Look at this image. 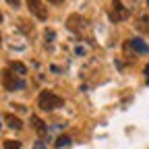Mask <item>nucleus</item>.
I'll return each instance as SVG.
<instances>
[{
    "label": "nucleus",
    "instance_id": "1",
    "mask_svg": "<svg viewBox=\"0 0 149 149\" xmlns=\"http://www.w3.org/2000/svg\"><path fill=\"white\" fill-rule=\"evenodd\" d=\"M37 106H40V110H44V112H52V110H56V108H62L64 106V100L60 97V95H56L54 91H42L40 95H37Z\"/></svg>",
    "mask_w": 149,
    "mask_h": 149
},
{
    "label": "nucleus",
    "instance_id": "2",
    "mask_svg": "<svg viewBox=\"0 0 149 149\" xmlns=\"http://www.w3.org/2000/svg\"><path fill=\"white\" fill-rule=\"evenodd\" d=\"M0 79H2V85H4L6 91H17V89H23L25 87L23 77H21V74H17V72H13L8 66L0 72Z\"/></svg>",
    "mask_w": 149,
    "mask_h": 149
},
{
    "label": "nucleus",
    "instance_id": "3",
    "mask_svg": "<svg viewBox=\"0 0 149 149\" xmlns=\"http://www.w3.org/2000/svg\"><path fill=\"white\" fill-rule=\"evenodd\" d=\"M108 17H110L112 23H120L124 19H128V8L120 2V0H112V8H110Z\"/></svg>",
    "mask_w": 149,
    "mask_h": 149
},
{
    "label": "nucleus",
    "instance_id": "4",
    "mask_svg": "<svg viewBox=\"0 0 149 149\" xmlns=\"http://www.w3.org/2000/svg\"><path fill=\"white\" fill-rule=\"evenodd\" d=\"M85 27H87V21L81 17V15H70L68 19H66V29L68 31H72V33H77V35H81L83 31H85Z\"/></svg>",
    "mask_w": 149,
    "mask_h": 149
},
{
    "label": "nucleus",
    "instance_id": "5",
    "mask_svg": "<svg viewBox=\"0 0 149 149\" xmlns=\"http://www.w3.org/2000/svg\"><path fill=\"white\" fill-rule=\"evenodd\" d=\"M27 8L35 19H40V21H46L48 19V10H46V4L42 0H27Z\"/></svg>",
    "mask_w": 149,
    "mask_h": 149
},
{
    "label": "nucleus",
    "instance_id": "6",
    "mask_svg": "<svg viewBox=\"0 0 149 149\" xmlns=\"http://www.w3.org/2000/svg\"><path fill=\"white\" fill-rule=\"evenodd\" d=\"M128 46L133 48L135 52H139V54H147V52H149V46H147L143 40H139V37H133V40H128Z\"/></svg>",
    "mask_w": 149,
    "mask_h": 149
},
{
    "label": "nucleus",
    "instance_id": "7",
    "mask_svg": "<svg viewBox=\"0 0 149 149\" xmlns=\"http://www.w3.org/2000/svg\"><path fill=\"white\" fill-rule=\"evenodd\" d=\"M4 122H6L10 128H15V130H21V128H23L21 118H19V116H15V114H10V112H8V114H4Z\"/></svg>",
    "mask_w": 149,
    "mask_h": 149
},
{
    "label": "nucleus",
    "instance_id": "8",
    "mask_svg": "<svg viewBox=\"0 0 149 149\" xmlns=\"http://www.w3.org/2000/svg\"><path fill=\"white\" fill-rule=\"evenodd\" d=\"M31 122H33V128H35L40 135H46V133H48V126H46V122H44L40 116H31Z\"/></svg>",
    "mask_w": 149,
    "mask_h": 149
},
{
    "label": "nucleus",
    "instance_id": "9",
    "mask_svg": "<svg viewBox=\"0 0 149 149\" xmlns=\"http://www.w3.org/2000/svg\"><path fill=\"white\" fill-rule=\"evenodd\" d=\"M8 68L13 70V72H17V74H27V66L23 64V62H17V60H13V62H8Z\"/></svg>",
    "mask_w": 149,
    "mask_h": 149
},
{
    "label": "nucleus",
    "instance_id": "10",
    "mask_svg": "<svg viewBox=\"0 0 149 149\" xmlns=\"http://www.w3.org/2000/svg\"><path fill=\"white\" fill-rule=\"evenodd\" d=\"M137 29L149 35V15H143V17L137 19Z\"/></svg>",
    "mask_w": 149,
    "mask_h": 149
},
{
    "label": "nucleus",
    "instance_id": "11",
    "mask_svg": "<svg viewBox=\"0 0 149 149\" xmlns=\"http://www.w3.org/2000/svg\"><path fill=\"white\" fill-rule=\"evenodd\" d=\"M19 29H21L23 33H27V35H31V37H33V33H35L33 25H31L29 21H25V19H19Z\"/></svg>",
    "mask_w": 149,
    "mask_h": 149
},
{
    "label": "nucleus",
    "instance_id": "12",
    "mask_svg": "<svg viewBox=\"0 0 149 149\" xmlns=\"http://www.w3.org/2000/svg\"><path fill=\"white\" fill-rule=\"evenodd\" d=\"M4 149H21V143L15 139H6L4 141Z\"/></svg>",
    "mask_w": 149,
    "mask_h": 149
},
{
    "label": "nucleus",
    "instance_id": "13",
    "mask_svg": "<svg viewBox=\"0 0 149 149\" xmlns=\"http://www.w3.org/2000/svg\"><path fill=\"white\" fill-rule=\"evenodd\" d=\"M70 145V137H58L56 139V147H66Z\"/></svg>",
    "mask_w": 149,
    "mask_h": 149
},
{
    "label": "nucleus",
    "instance_id": "14",
    "mask_svg": "<svg viewBox=\"0 0 149 149\" xmlns=\"http://www.w3.org/2000/svg\"><path fill=\"white\" fill-rule=\"evenodd\" d=\"M6 2H8L13 8H19V6H21V0H6Z\"/></svg>",
    "mask_w": 149,
    "mask_h": 149
},
{
    "label": "nucleus",
    "instance_id": "15",
    "mask_svg": "<svg viewBox=\"0 0 149 149\" xmlns=\"http://www.w3.org/2000/svg\"><path fill=\"white\" fill-rule=\"evenodd\" d=\"M145 77H147V85H149V64L145 66Z\"/></svg>",
    "mask_w": 149,
    "mask_h": 149
},
{
    "label": "nucleus",
    "instance_id": "16",
    "mask_svg": "<svg viewBox=\"0 0 149 149\" xmlns=\"http://www.w3.org/2000/svg\"><path fill=\"white\" fill-rule=\"evenodd\" d=\"M48 2H52V4H62L64 0H48Z\"/></svg>",
    "mask_w": 149,
    "mask_h": 149
},
{
    "label": "nucleus",
    "instance_id": "17",
    "mask_svg": "<svg viewBox=\"0 0 149 149\" xmlns=\"http://www.w3.org/2000/svg\"><path fill=\"white\" fill-rule=\"evenodd\" d=\"M0 46H2V33H0Z\"/></svg>",
    "mask_w": 149,
    "mask_h": 149
},
{
    "label": "nucleus",
    "instance_id": "18",
    "mask_svg": "<svg viewBox=\"0 0 149 149\" xmlns=\"http://www.w3.org/2000/svg\"><path fill=\"white\" fill-rule=\"evenodd\" d=\"M0 21H2V13H0Z\"/></svg>",
    "mask_w": 149,
    "mask_h": 149
},
{
    "label": "nucleus",
    "instance_id": "19",
    "mask_svg": "<svg viewBox=\"0 0 149 149\" xmlns=\"http://www.w3.org/2000/svg\"><path fill=\"white\" fill-rule=\"evenodd\" d=\"M147 6H149V0H147Z\"/></svg>",
    "mask_w": 149,
    "mask_h": 149
}]
</instances>
